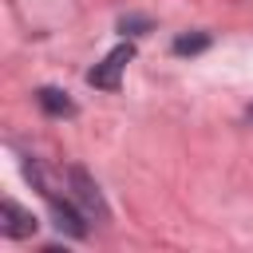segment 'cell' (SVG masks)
I'll use <instances>...</instances> for the list:
<instances>
[{"instance_id": "cell-1", "label": "cell", "mask_w": 253, "mask_h": 253, "mask_svg": "<svg viewBox=\"0 0 253 253\" xmlns=\"http://www.w3.org/2000/svg\"><path fill=\"white\" fill-rule=\"evenodd\" d=\"M67 182H71V194H75V202L83 206L87 217H95V221H107V217H111V210H107V202H103L95 178H91L83 166H71V170H67Z\"/></svg>"}, {"instance_id": "cell-2", "label": "cell", "mask_w": 253, "mask_h": 253, "mask_svg": "<svg viewBox=\"0 0 253 253\" xmlns=\"http://www.w3.org/2000/svg\"><path fill=\"white\" fill-rule=\"evenodd\" d=\"M130 59H134V47H130V43H119L115 51L103 55V63H95V67L87 71V83H91V87H103V91H115L119 79H123V67H126Z\"/></svg>"}, {"instance_id": "cell-3", "label": "cell", "mask_w": 253, "mask_h": 253, "mask_svg": "<svg viewBox=\"0 0 253 253\" xmlns=\"http://www.w3.org/2000/svg\"><path fill=\"white\" fill-rule=\"evenodd\" d=\"M0 233H8V237H32V233H36L32 210H24V206H16L12 198H4V202H0Z\"/></svg>"}, {"instance_id": "cell-4", "label": "cell", "mask_w": 253, "mask_h": 253, "mask_svg": "<svg viewBox=\"0 0 253 253\" xmlns=\"http://www.w3.org/2000/svg\"><path fill=\"white\" fill-rule=\"evenodd\" d=\"M51 202V217H55V229H63V233H71V237H83L87 233V213L83 210H75L71 202H59V194H51L47 198Z\"/></svg>"}, {"instance_id": "cell-5", "label": "cell", "mask_w": 253, "mask_h": 253, "mask_svg": "<svg viewBox=\"0 0 253 253\" xmlns=\"http://www.w3.org/2000/svg\"><path fill=\"white\" fill-rule=\"evenodd\" d=\"M36 99H40V107H43L47 115H55V119H71V115H75V103H71L67 91H59V87H40Z\"/></svg>"}, {"instance_id": "cell-6", "label": "cell", "mask_w": 253, "mask_h": 253, "mask_svg": "<svg viewBox=\"0 0 253 253\" xmlns=\"http://www.w3.org/2000/svg\"><path fill=\"white\" fill-rule=\"evenodd\" d=\"M210 47V36L206 32H194V36H178L174 40V55H198Z\"/></svg>"}, {"instance_id": "cell-7", "label": "cell", "mask_w": 253, "mask_h": 253, "mask_svg": "<svg viewBox=\"0 0 253 253\" xmlns=\"http://www.w3.org/2000/svg\"><path fill=\"white\" fill-rule=\"evenodd\" d=\"M119 28H123V32H130V36H138V32H146V28H150V20H142V16H123V20H119Z\"/></svg>"}, {"instance_id": "cell-8", "label": "cell", "mask_w": 253, "mask_h": 253, "mask_svg": "<svg viewBox=\"0 0 253 253\" xmlns=\"http://www.w3.org/2000/svg\"><path fill=\"white\" fill-rule=\"evenodd\" d=\"M249 123H253V107H249Z\"/></svg>"}]
</instances>
